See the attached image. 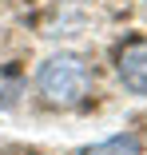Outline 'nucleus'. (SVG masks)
I'll use <instances>...</instances> for the list:
<instances>
[{
  "label": "nucleus",
  "instance_id": "nucleus-1",
  "mask_svg": "<svg viewBox=\"0 0 147 155\" xmlns=\"http://www.w3.org/2000/svg\"><path fill=\"white\" fill-rule=\"evenodd\" d=\"M36 91L48 107H76L92 91V68L76 52H56L36 72Z\"/></svg>",
  "mask_w": 147,
  "mask_h": 155
},
{
  "label": "nucleus",
  "instance_id": "nucleus-2",
  "mask_svg": "<svg viewBox=\"0 0 147 155\" xmlns=\"http://www.w3.org/2000/svg\"><path fill=\"white\" fill-rule=\"evenodd\" d=\"M115 76L131 96H147V36L123 40L115 52Z\"/></svg>",
  "mask_w": 147,
  "mask_h": 155
},
{
  "label": "nucleus",
  "instance_id": "nucleus-3",
  "mask_svg": "<svg viewBox=\"0 0 147 155\" xmlns=\"http://www.w3.org/2000/svg\"><path fill=\"white\" fill-rule=\"evenodd\" d=\"M80 155H143V139L135 131H119V135H107L92 147H83Z\"/></svg>",
  "mask_w": 147,
  "mask_h": 155
}]
</instances>
